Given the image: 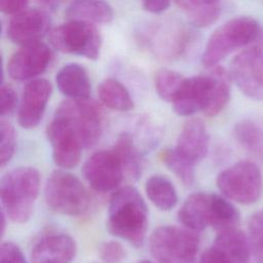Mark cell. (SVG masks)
<instances>
[{
  "mask_svg": "<svg viewBox=\"0 0 263 263\" xmlns=\"http://www.w3.org/2000/svg\"><path fill=\"white\" fill-rule=\"evenodd\" d=\"M51 90L50 82L43 78L32 79L27 83L18 109V122L22 127L34 128L40 123Z\"/></svg>",
  "mask_w": 263,
  "mask_h": 263,
  "instance_id": "14",
  "label": "cell"
},
{
  "mask_svg": "<svg viewBox=\"0 0 263 263\" xmlns=\"http://www.w3.org/2000/svg\"><path fill=\"white\" fill-rule=\"evenodd\" d=\"M0 162L1 166L6 165L14 155L15 151V130L13 126L5 121L0 122Z\"/></svg>",
  "mask_w": 263,
  "mask_h": 263,
  "instance_id": "32",
  "label": "cell"
},
{
  "mask_svg": "<svg viewBox=\"0 0 263 263\" xmlns=\"http://www.w3.org/2000/svg\"><path fill=\"white\" fill-rule=\"evenodd\" d=\"M212 78L209 102L203 110L206 116L218 115L227 105L230 99V75L221 67L215 66L209 73Z\"/></svg>",
  "mask_w": 263,
  "mask_h": 263,
  "instance_id": "22",
  "label": "cell"
},
{
  "mask_svg": "<svg viewBox=\"0 0 263 263\" xmlns=\"http://www.w3.org/2000/svg\"><path fill=\"white\" fill-rule=\"evenodd\" d=\"M209 143L210 137L204 123L200 119L192 118L184 123L175 149L181 156L196 164L205 157Z\"/></svg>",
  "mask_w": 263,
  "mask_h": 263,
  "instance_id": "17",
  "label": "cell"
},
{
  "mask_svg": "<svg viewBox=\"0 0 263 263\" xmlns=\"http://www.w3.org/2000/svg\"><path fill=\"white\" fill-rule=\"evenodd\" d=\"M29 0H0V8L6 14H15L27 6Z\"/></svg>",
  "mask_w": 263,
  "mask_h": 263,
  "instance_id": "37",
  "label": "cell"
},
{
  "mask_svg": "<svg viewBox=\"0 0 263 263\" xmlns=\"http://www.w3.org/2000/svg\"><path fill=\"white\" fill-rule=\"evenodd\" d=\"M214 246L218 248L231 263H249L252 250L249 237L235 227L220 230Z\"/></svg>",
  "mask_w": 263,
  "mask_h": 263,
  "instance_id": "20",
  "label": "cell"
},
{
  "mask_svg": "<svg viewBox=\"0 0 263 263\" xmlns=\"http://www.w3.org/2000/svg\"><path fill=\"white\" fill-rule=\"evenodd\" d=\"M51 57L49 47L40 41L23 45L7 64L8 74L14 80L34 79L46 70Z\"/></svg>",
  "mask_w": 263,
  "mask_h": 263,
  "instance_id": "12",
  "label": "cell"
},
{
  "mask_svg": "<svg viewBox=\"0 0 263 263\" xmlns=\"http://www.w3.org/2000/svg\"><path fill=\"white\" fill-rule=\"evenodd\" d=\"M212 194L193 193L186 198L178 212L179 221L194 231H201L212 222Z\"/></svg>",
  "mask_w": 263,
  "mask_h": 263,
  "instance_id": "18",
  "label": "cell"
},
{
  "mask_svg": "<svg viewBox=\"0 0 263 263\" xmlns=\"http://www.w3.org/2000/svg\"><path fill=\"white\" fill-rule=\"evenodd\" d=\"M160 159L172 171L184 185L190 186L195 179L194 165L192 162L181 156L176 149H165L160 153Z\"/></svg>",
  "mask_w": 263,
  "mask_h": 263,
  "instance_id": "29",
  "label": "cell"
},
{
  "mask_svg": "<svg viewBox=\"0 0 263 263\" xmlns=\"http://www.w3.org/2000/svg\"><path fill=\"white\" fill-rule=\"evenodd\" d=\"M117 153L124 175L132 180H137L141 176V156L134 137L129 133H122L118 136L113 147Z\"/></svg>",
  "mask_w": 263,
  "mask_h": 263,
  "instance_id": "26",
  "label": "cell"
},
{
  "mask_svg": "<svg viewBox=\"0 0 263 263\" xmlns=\"http://www.w3.org/2000/svg\"><path fill=\"white\" fill-rule=\"evenodd\" d=\"M107 227L114 236L135 247L143 245L148 227V208L135 187H122L111 195Z\"/></svg>",
  "mask_w": 263,
  "mask_h": 263,
  "instance_id": "1",
  "label": "cell"
},
{
  "mask_svg": "<svg viewBox=\"0 0 263 263\" xmlns=\"http://www.w3.org/2000/svg\"><path fill=\"white\" fill-rule=\"evenodd\" d=\"M198 263H231V261L213 245L201 254Z\"/></svg>",
  "mask_w": 263,
  "mask_h": 263,
  "instance_id": "36",
  "label": "cell"
},
{
  "mask_svg": "<svg viewBox=\"0 0 263 263\" xmlns=\"http://www.w3.org/2000/svg\"><path fill=\"white\" fill-rule=\"evenodd\" d=\"M137 263H153V262L148 261V260H143V261H140V262H137Z\"/></svg>",
  "mask_w": 263,
  "mask_h": 263,
  "instance_id": "41",
  "label": "cell"
},
{
  "mask_svg": "<svg viewBox=\"0 0 263 263\" xmlns=\"http://www.w3.org/2000/svg\"><path fill=\"white\" fill-rule=\"evenodd\" d=\"M212 222L211 226L218 231L235 227L239 221V213L225 197L212 194Z\"/></svg>",
  "mask_w": 263,
  "mask_h": 263,
  "instance_id": "28",
  "label": "cell"
},
{
  "mask_svg": "<svg viewBox=\"0 0 263 263\" xmlns=\"http://www.w3.org/2000/svg\"><path fill=\"white\" fill-rule=\"evenodd\" d=\"M100 258L106 263H120L126 258V251L116 240L104 241L98 249Z\"/></svg>",
  "mask_w": 263,
  "mask_h": 263,
  "instance_id": "33",
  "label": "cell"
},
{
  "mask_svg": "<svg viewBox=\"0 0 263 263\" xmlns=\"http://www.w3.org/2000/svg\"><path fill=\"white\" fill-rule=\"evenodd\" d=\"M184 80L185 78L176 71L160 69L155 74V89L162 100L173 103Z\"/></svg>",
  "mask_w": 263,
  "mask_h": 263,
  "instance_id": "30",
  "label": "cell"
},
{
  "mask_svg": "<svg viewBox=\"0 0 263 263\" xmlns=\"http://www.w3.org/2000/svg\"><path fill=\"white\" fill-rule=\"evenodd\" d=\"M260 34L259 23L251 16H237L224 23L210 36L201 57L206 68L217 66L235 49L255 41Z\"/></svg>",
  "mask_w": 263,
  "mask_h": 263,
  "instance_id": "3",
  "label": "cell"
},
{
  "mask_svg": "<svg viewBox=\"0 0 263 263\" xmlns=\"http://www.w3.org/2000/svg\"><path fill=\"white\" fill-rule=\"evenodd\" d=\"M0 263H27L22 250L11 241H5L0 247Z\"/></svg>",
  "mask_w": 263,
  "mask_h": 263,
  "instance_id": "34",
  "label": "cell"
},
{
  "mask_svg": "<svg viewBox=\"0 0 263 263\" xmlns=\"http://www.w3.org/2000/svg\"><path fill=\"white\" fill-rule=\"evenodd\" d=\"M51 45L66 53L98 60L102 39L98 29L88 22L71 20L49 32Z\"/></svg>",
  "mask_w": 263,
  "mask_h": 263,
  "instance_id": "7",
  "label": "cell"
},
{
  "mask_svg": "<svg viewBox=\"0 0 263 263\" xmlns=\"http://www.w3.org/2000/svg\"><path fill=\"white\" fill-rule=\"evenodd\" d=\"M197 231L178 226L156 228L149 238V250L158 263H194L199 248Z\"/></svg>",
  "mask_w": 263,
  "mask_h": 263,
  "instance_id": "4",
  "label": "cell"
},
{
  "mask_svg": "<svg viewBox=\"0 0 263 263\" xmlns=\"http://www.w3.org/2000/svg\"><path fill=\"white\" fill-rule=\"evenodd\" d=\"M76 242L66 233H52L42 237L32 249L33 263H70L76 255Z\"/></svg>",
  "mask_w": 263,
  "mask_h": 263,
  "instance_id": "16",
  "label": "cell"
},
{
  "mask_svg": "<svg viewBox=\"0 0 263 263\" xmlns=\"http://www.w3.org/2000/svg\"><path fill=\"white\" fill-rule=\"evenodd\" d=\"M249 240L256 263H263V211L254 214L249 221Z\"/></svg>",
  "mask_w": 263,
  "mask_h": 263,
  "instance_id": "31",
  "label": "cell"
},
{
  "mask_svg": "<svg viewBox=\"0 0 263 263\" xmlns=\"http://www.w3.org/2000/svg\"><path fill=\"white\" fill-rule=\"evenodd\" d=\"M212 85L210 74L185 78L173 101L174 112L179 116H191L205 109Z\"/></svg>",
  "mask_w": 263,
  "mask_h": 263,
  "instance_id": "15",
  "label": "cell"
},
{
  "mask_svg": "<svg viewBox=\"0 0 263 263\" xmlns=\"http://www.w3.org/2000/svg\"><path fill=\"white\" fill-rule=\"evenodd\" d=\"M145 191L149 200L160 211H171L178 202L177 190L164 176H151L145 183Z\"/></svg>",
  "mask_w": 263,
  "mask_h": 263,
  "instance_id": "23",
  "label": "cell"
},
{
  "mask_svg": "<svg viewBox=\"0 0 263 263\" xmlns=\"http://www.w3.org/2000/svg\"><path fill=\"white\" fill-rule=\"evenodd\" d=\"M82 175L95 191L104 193L120 184L124 172L117 153L111 149L91 154L83 164Z\"/></svg>",
  "mask_w": 263,
  "mask_h": 263,
  "instance_id": "10",
  "label": "cell"
},
{
  "mask_svg": "<svg viewBox=\"0 0 263 263\" xmlns=\"http://www.w3.org/2000/svg\"><path fill=\"white\" fill-rule=\"evenodd\" d=\"M40 189V174L32 166H20L7 172L0 181L2 210L14 223L30 220Z\"/></svg>",
  "mask_w": 263,
  "mask_h": 263,
  "instance_id": "2",
  "label": "cell"
},
{
  "mask_svg": "<svg viewBox=\"0 0 263 263\" xmlns=\"http://www.w3.org/2000/svg\"><path fill=\"white\" fill-rule=\"evenodd\" d=\"M50 18L46 12L37 8L24 9L10 18L7 37L16 44L27 45L39 42L48 33Z\"/></svg>",
  "mask_w": 263,
  "mask_h": 263,
  "instance_id": "13",
  "label": "cell"
},
{
  "mask_svg": "<svg viewBox=\"0 0 263 263\" xmlns=\"http://www.w3.org/2000/svg\"><path fill=\"white\" fill-rule=\"evenodd\" d=\"M60 91L73 100H86L90 95V80L86 70L79 64L70 63L63 66L55 75Z\"/></svg>",
  "mask_w": 263,
  "mask_h": 263,
  "instance_id": "19",
  "label": "cell"
},
{
  "mask_svg": "<svg viewBox=\"0 0 263 263\" xmlns=\"http://www.w3.org/2000/svg\"><path fill=\"white\" fill-rule=\"evenodd\" d=\"M52 149L53 162L62 168L75 167L81 157L82 142L72 126L59 116H53L46 129Z\"/></svg>",
  "mask_w": 263,
  "mask_h": 263,
  "instance_id": "11",
  "label": "cell"
},
{
  "mask_svg": "<svg viewBox=\"0 0 263 263\" xmlns=\"http://www.w3.org/2000/svg\"><path fill=\"white\" fill-rule=\"evenodd\" d=\"M186 13L189 21L196 27L204 28L214 24L220 15V4H203L194 0H175Z\"/></svg>",
  "mask_w": 263,
  "mask_h": 263,
  "instance_id": "27",
  "label": "cell"
},
{
  "mask_svg": "<svg viewBox=\"0 0 263 263\" xmlns=\"http://www.w3.org/2000/svg\"><path fill=\"white\" fill-rule=\"evenodd\" d=\"M144 8L151 13H161L167 9L171 0H142Z\"/></svg>",
  "mask_w": 263,
  "mask_h": 263,
  "instance_id": "38",
  "label": "cell"
},
{
  "mask_svg": "<svg viewBox=\"0 0 263 263\" xmlns=\"http://www.w3.org/2000/svg\"><path fill=\"white\" fill-rule=\"evenodd\" d=\"M44 197L53 212L67 216H80L90 204V197L82 182L73 174L58 170L48 177Z\"/></svg>",
  "mask_w": 263,
  "mask_h": 263,
  "instance_id": "5",
  "label": "cell"
},
{
  "mask_svg": "<svg viewBox=\"0 0 263 263\" xmlns=\"http://www.w3.org/2000/svg\"><path fill=\"white\" fill-rule=\"evenodd\" d=\"M66 14L71 20L109 24L114 17L112 7L104 0H72Z\"/></svg>",
  "mask_w": 263,
  "mask_h": 263,
  "instance_id": "21",
  "label": "cell"
},
{
  "mask_svg": "<svg viewBox=\"0 0 263 263\" xmlns=\"http://www.w3.org/2000/svg\"><path fill=\"white\" fill-rule=\"evenodd\" d=\"M98 93L101 102L112 110L125 112L134 109L135 104L129 91L114 78L103 80L98 87Z\"/></svg>",
  "mask_w": 263,
  "mask_h": 263,
  "instance_id": "24",
  "label": "cell"
},
{
  "mask_svg": "<svg viewBox=\"0 0 263 263\" xmlns=\"http://www.w3.org/2000/svg\"><path fill=\"white\" fill-rule=\"evenodd\" d=\"M54 115L63 118L72 126L84 148L93 146L102 136L103 126L100 109L88 99H68L58 107Z\"/></svg>",
  "mask_w": 263,
  "mask_h": 263,
  "instance_id": "8",
  "label": "cell"
},
{
  "mask_svg": "<svg viewBox=\"0 0 263 263\" xmlns=\"http://www.w3.org/2000/svg\"><path fill=\"white\" fill-rule=\"evenodd\" d=\"M194 1L203 3V4H219L220 0H194Z\"/></svg>",
  "mask_w": 263,
  "mask_h": 263,
  "instance_id": "40",
  "label": "cell"
},
{
  "mask_svg": "<svg viewBox=\"0 0 263 263\" xmlns=\"http://www.w3.org/2000/svg\"><path fill=\"white\" fill-rule=\"evenodd\" d=\"M230 76L245 96L263 101V48L253 46L235 55Z\"/></svg>",
  "mask_w": 263,
  "mask_h": 263,
  "instance_id": "9",
  "label": "cell"
},
{
  "mask_svg": "<svg viewBox=\"0 0 263 263\" xmlns=\"http://www.w3.org/2000/svg\"><path fill=\"white\" fill-rule=\"evenodd\" d=\"M235 140L247 151L263 161V124L254 119L237 122L233 129Z\"/></svg>",
  "mask_w": 263,
  "mask_h": 263,
  "instance_id": "25",
  "label": "cell"
},
{
  "mask_svg": "<svg viewBox=\"0 0 263 263\" xmlns=\"http://www.w3.org/2000/svg\"><path fill=\"white\" fill-rule=\"evenodd\" d=\"M43 5H45L47 8L54 10L58 8V6L60 5V1L61 0H39Z\"/></svg>",
  "mask_w": 263,
  "mask_h": 263,
  "instance_id": "39",
  "label": "cell"
},
{
  "mask_svg": "<svg viewBox=\"0 0 263 263\" xmlns=\"http://www.w3.org/2000/svg\"><path fill=\"white\" fill-rule=\"evenodd\" d=\"M17 104V96L10 85H1V116L11 114Z\"/></svg>",
  "mask_w": 263,
  "mask_h": 263,
  "instance_id": "35",
  "label": "cell"
},
{
  "mask_svg": "<svg viewBox=\"0 0 263 263\" xmlns=\"http://www.w3.org/2000/svg\"><path fill=\"white\" fill-rule=\"evenodd\" d=\"M216 183L226 198L241 204L255 203L263 191L261 171L252 161L241 160L222 171Z\"/></svg>",
  "mask_w": 263,
  "mask_h": 263,
  "instance_id": "6",
  "label": "cell"
}]
</instances>
